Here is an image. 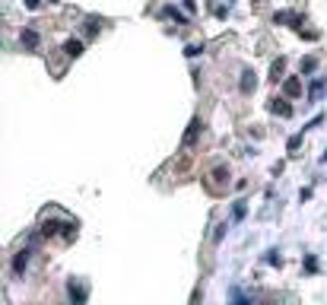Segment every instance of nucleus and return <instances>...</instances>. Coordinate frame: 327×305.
Wrapping results in <instances>:
<instances>
[{"label":"nucleus","mask_w":327,"mask_h":305,"mask_svg":"<svg viewBox=\"0 0 327 305\" xmlns=\"http://www.w3.org/2000/svg\"><path fill=\"white\" fill-rule=\"evenodd\" d=\"M184 54H188V57H197L200 48H197V45H188V51H184Z\"/></svg>","instance_id":"15"},{"label":"nucleus","mask_w":327,"mask_h":305,"mask_svg":"<svg viewBox=\"0 0 327 305\" xmlns=\"http://www.w3.org/2000/svg\"><path fill=\"white\" fill-rule=\"evenodd\" d=\"M99 26H102L99 19H89V23H86V35H96V32H99Z\"/></svg>","instance_id":"13"},{"label":"nucleus","mask_w":327,"mask_h":305,"mask_svg":"<svg viewBox=\"0 0 327 305\" xmlns=\"http://www.w3.org/2000/svg\"><path fill=\"white\" fill-rule=\"evenodd\" d=\"M162 13H165V16H172L178 26H188V23H191V19H188V16H181V10H175V6H165Z\"/></svg>","instance_id":"5"},{"label":"nucleus","mask_w":327,"mask_h":305,"mask_svg":"<svg viewBox=\"0 0 327 305\" xmlns=\"http://www.w3.org/2000/svg\"><path fill=\"white\" fill-rule=\"evenodd\" d=\"M251 89H254V73L245 70L242 73V92H251Z\"/></svg>","instance_id":"9"},{"label":"nucleus","mask_w":327,"mask_h":305,"mask_svg":"<svg viewBox=\"0 0 327 305\" xmlns=\"http://www.w3.org/2000/svg\"><path fill=\"white\" fill-rule=\"evenodd\" d=\"M184 10H188V13H197V6H194V0H184Z\"/></svg>","instance_id":"16"},{"label":"nucleus","mask_w":327,"mask_h":305,"mask_svg":"<svg viewBox=\"0 0 327 305\" xmlns=\"http://www.w3.org/2000/svg\"><path fill=\"white\" fill-rule=\"evenodd\" d=\"M279 73H283V60H273L270 64V80H279Z\"/></svg>","instance_id":"11"},{"label":"nucleus","mask_w":327,"mask_h":305,"mask_svg":"<svg viewBox=\"0 0 327 305\" xmlns=\"http://www.w3.org/2000/svg\"><path fill=\"white\" fill-rule=\"evenodd\" d=\"M324 162H327V153H324Z\"/></svg>","instance_id":"17"},{"label":"nucleus","mask_w":327,"mask_h":305,"mask_svg":"<svg viewBox=\"0 0 327 305\" xmlns=\"http://www.w3.org/2000/svg\"><path fill=\"white\" fill-rule=\"evenodd\" d=\"M200 127H203V124H200V118H194V121H191V127H188V134H184V140H181V143H184V146H191V143H194V140H197V134H200Z\"/></svg>","instance_id":"1"},{"label":"nucleus","mask_w":327,"mask_h":305,"mask_svg":"<svg viewBox=\"0 0 327 305\" xmlns=\"http://www.w3.org/2000/svg\"><path fill=\"white\" fill-rule=\"evenodd\" d=\"M64 51H67V57H79V54H83V42H79V38H70V42H64Z\"/></svg>","instance_id":"2"},{"label":"nucleus","mask_w":327,"mask_h":305,"mask_svg":"<svg viewBox=\"0 0 327 305\" xmlns=\"http://www.w3.org/2000/svg\"><path fill=\"white\" fill-rule=\"evenodd\" d=\"M283 89H286V96H299V92H302V83H299V80L292 77V80H286Z\"/></svg>","instance_id":"8"},{"label":"nucleus","mask_w":327,"mask_h":305,"mask_svg":"<svg viewBox=\"0 0 327 305\" xmlns=\"http://www.w3.org/2000/svg\"><path fill=\"white\" fill-rule=\"evenodd\" d=\"M327 89V80H315V83H311V89H308V99L315 102L318 96H321V92Z\"/></svg>","instance_id":"6"},{"label":"nucleus","mask_w":327,"mask_h":305,"mask_svg":"<svg viewBox=\"0 0 327 305\" xmlns=\"http://www.w3.org/2000/svg\"><path fill=\"white\" fill-rule=\"evenodd\" d=\"M23 45H25V48H38V32L35 29L23 32Z\"/></svg>","instance_id":"7"},{"label":"nucleus","mask_w":327,"mask_h":305,"mask_svg":"<svg viewBox=\"0 0 327 305\" xmlns=\"http://www.w3.org/2000/svg\"><path fill=\"white\" fill-rule=\"evenodd\" d=\"M315 67H318L315 57H305V60H302V73H315Z\"/></svg>","instance_id":"12"},{"label":"nucleus","mask_w":327,"mask_h":305,"mask_svg":"<svg viewBox=\"0 0 327 305\" xmlns=\"http://www.w3.org/2000/svg\"><path fill=\"white\" fill-rule=\"evenodd\" d=\"M23 6H25V10H38V6H42V0H23Z\"/></svg>","instance_id":"14"},{"label":"nucleus","mask_w":327,"mask_h":305,"mask_svg":"<svg viewBox=\"0 0 327 305\" xmlns=\"http://www.w3.org/2000/svg\"><path fill=\"white\" fill-rule=\"evenodd\" d=\"M273 114H283V118H289V114H292V105H289V102H283V99H273Z\"/></svg>","instance_id":"3"},{"label":"nucleus","mask_w":327,"mask_h":305,"mask_svg":"<svg viewBox=\"0 0 327 305\" xmlns=\"http://www.w3.org/2000/svg\"><path fill=\"white\" fill-rule=\"evenodd\" d=\"M25 261H29V248H25V251H19V254H16V261H13V274H16V277H23Z\"/></svg>","instance_id":"4"},{"label":"nucleus","mask_w":327,"mask_h":305,"mask_svg":"<svg viewBox=\"0 0 327 305\" xmlns=\"http://www.w3.org/2000/svg\"><path fill=\"white\" fill-rule=\"evenodd\" d=\"M245 213H248V207H245V200H238L235 210H232V220H245Z\"/></svg>","instance_id":"10"}]
</instances>
